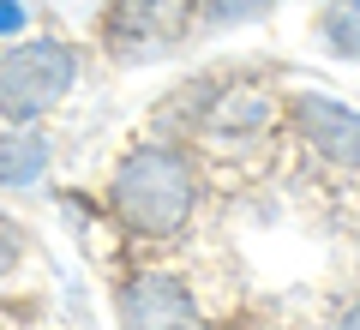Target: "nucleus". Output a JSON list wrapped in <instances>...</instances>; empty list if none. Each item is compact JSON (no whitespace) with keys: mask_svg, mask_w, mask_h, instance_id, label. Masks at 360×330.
<instances>
[{"mask_svg":"<svg viewBox=\"0 0 360 330\" xmlns=\"http://www.w3.org/2000/svg\"><path fill=\"white\" fill-rule=\"evenodd\" d=\"M283 0H198V25L210 30H229V25H252V18L276 13Z\"/></svg>","mask_w":360,"mask_h":330,"instance_id":"1a4fd4ad","label":"nucleus"},{"mask_svg":"<svg viewBox=\"0 0 360 330\" xmlns=\"http://www.w3.org/2000/svg\"><path fill=\"white\" fill-rule=\"evenodd\" d=\"M49 168V139L37 127H0V192L30 186Z\"/></svg>","mask_w":360,"mask_h":330,"instance_id":"0eeeda50","label":"nucleus"},{"mask_svg":"<svg viewBox=\"0 0 360 330\" xmlns=\"http://www.w3.org/2000/svg\"><path fill=\"white\" fill-rule=\"evenodd\" d=\"M6 265H13V241L0 234V277H6Z\"/></svg>","mask_w":360,"mask_h":330,"instance_id":"f8f14e48","label":"nucleus"},{"mask_svg":"<svg viewBox=\"0 0 360 330\" xmlns=\"http://www.w3.org/2000/svg\"><path fill=\"white\" fill-rule=\"evenodd\" d=\"M198 18V0H108L103 42L108 54H150L174 49Z\"/></svg>","mask_w":360,"mask_h":330,"instance_id":"39448f33","label":"nucleus"},{"mask_svg":"<svg viewBox=\"0 0 360 330\" xmlns=\"http://www.w3.org/2000/svg\"><path fill=\"white\" fill-rule=\"evenodd\" d=\"M336 330H360V294H354V300L342 306V318H336Z\"/></svg>","mask_w":360,"mask_h":330,"instance_id":"9b49d317","label":"nucleus"},{"mask_svg":"<svg viewBox=\"0 0 360 330\" xmlns=\"http://www.w3.org/2000/svg\"><path fill=\"white\" fill-rule=\"evenodd\" d=\"M283 120L295 127V139L307 144V156L330 168H360V108L330 90H295L283 96Z\"/></svg>","mask_w":360,"mask_h":330,"instance_id":"7ed1b4c3","label":"nucleus"},{"mask_svg":"<svg viewBox=\"0 0 360 330\" xmlns=\"http://www.w3.org/2000/svg\"><path fill=\"white\" fill-rule=\"evenodd\" d=\"M115 312L120 330H205L193 288L174 270H132L115 288Z\"/></svg>","mask_w":360,"mask_h":330,"instance_id":"20e7f679","label":"nucleus"},{"mask_svg":"<svg viewBox=\"0 0 360 330\" xmlns=\"http://www.w3.org/2000/svg\"><path fill=\"white\" fill-rule=\"evenodd\" d=\"M72 78H78V54L54 37L6 49L0 54V127H37L72 90Z\"/></svg>","mask_w":360,"mask_h":330,"instance_id":"f03ea898","label":"nucleus"},{"mask_svg":"<svg viewBox=\"0 0 360 330\" xmlns=\"http://www.w3.org/2000/svg\"><path fill=\"white\" fill-rule=\"evenodd\" d=\"M319 42L336 54V61H360V0H324Z\"/></svg>","mask_w":360,"mask_h":330,"instance_id":"6e6552de","label":"nucleus"},{"mask_svg":"<svg viewBox=\"0 0 360 330\" xmlns=\"http://www.w3.org/2000/svg\"><path fill=\"white\" fill-rule=\"evenodd\" d=\"M25 0H0V37H13V30H25Z\"/></svg>","mask_w":360,"mask_h":330,"instance_id":"9d476101","label":"nucleus"},{"mask_svg":"<svg viewBox=\"0 0 360 330\" xmlns=\"http://www.w3.org/2000/svg\"><path fill=\"white\" fill-rule=\"evenodd\" d=\"M276 115H283V102H270L258 84H234V78H222L217 102L205 108V120H198L193 139L210 144V151H240V144H258L270 127H276Z\"/></svg>","mask_w":360,"mask_h":330,"instance_id":"423d86ee","label":"nucleus"},{"mask_svg":"<svg viewBox=\"0 0 360 330\" xmlns=\"http://www.w3.org/2000/svg\"><path fill=\"white\" fill-rule=\"evenodd\" d=\"M198 198H205V180H198L193 144H180V139L132 144L108 174V210L139 241H174L193 222Z\"/></svg>","mask_w":360,"mask_h":330,"instance_id":"f257e3e1","label":"nucleus"}]
</instances>
